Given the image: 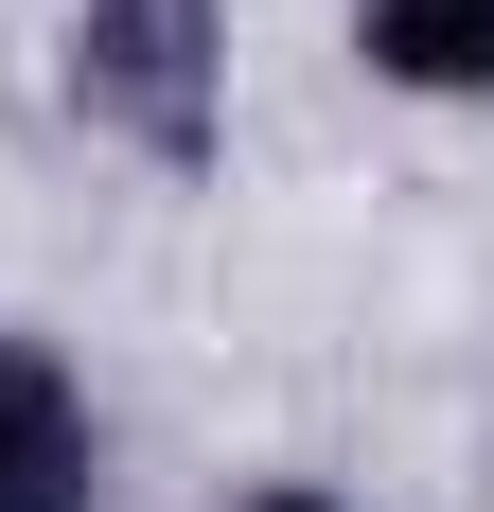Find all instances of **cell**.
Returning <instances> with one entry per match:
<instances>
[{
	"label": "cell",
	"mask_w": 494,
	"mask_h": 512,
	"mask_svg": "<svg viewBox=\"0 0 494 512\" xmlns=\"http://www.w3.org/2000/svg\"><path fill=\"white\" fill-rule=\"evenodd\" d=\"M53 106L159 195L230 177V0H71L53 18Z\"/></svg>",
	"instance_id": "1"
},
{
	"label": "cell",
	"mask_w": 494,
	"mask_h": 512,
	"mask_svg": "<svg viewBox=\"0 0 494 512\" xmlns=\"http://www.w3.org/2000/svg\"><path fill=\"white\" fill-rule=\"evenodd\" d=\"M124 495V424H106L89 354L0 318V512H106Z\"/></svg>",
	"instance_id": "2"
},
{
	"label": "cell",
	"mask_w": 494,
	"mask_h": 512,
	"mask_svg": "<svg viewBox=\"0 0 494 512\" xmlns=\"http://www.w3.org/2000/svg\"><path fill=\"white\" fill-rule=\"evenodd\" d=\"M336 36L389 106H494V0H336Z\"/></svg>",
	"instance_id": "3"
},
{
	"label": "cell",
	"mask_w": 494,
	"mask_h": 512,
	"mask_svg": "<svg viewBox=\"0 0 494 512\" xmlns=\"http://www.w3.org/2000/svg\"><path fill=\"white\" fill-rule=\"evenodd\" d=\"M195 512H371V495H336V477H230V495H195Z\"/></svg>",
	"instance_id": "4"
}]
</instances>
